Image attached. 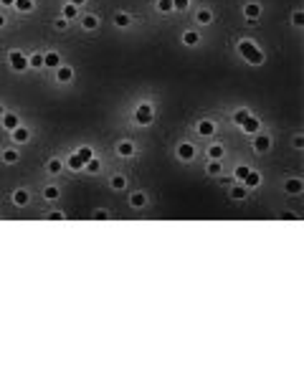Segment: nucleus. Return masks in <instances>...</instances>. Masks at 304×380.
<instances>
[{
    "instance_id": "f257e3e1",
    "label": "nucleus",
    "mask_w": 304,
    "mask_h": 380,
    "mask_svg": "<svg viewBox=\"0 0 304 380\" xmlns=\"http://www.w3.org/2000/svg\"><path fill=\"white\" fill-rule=\"evenodd\" d=\"M236 51H238V56H241L249 66H261L266 61V54L258 49L251 38H238L236 41Z\"/></svg>"
},
{
    "instance_id": "f03ea898",
    "label": "nucleus",
    "mask_w": 304,
    "mask_h": 380,
    "mask_svg": "<svg viewBox=\"0 0 304 380\" xmlns=\"http://www.w3.org/2000/svg\"><path fill=\"white\" fill-rule=\"evenodd\" d=\"M132 119H135L137 127H150L152 122H155V104H152L150 99H142V102L135 107Z\"/></svg>"
},
{
    "instance_id": "7ed1b4c3",
    "label": "nucleus",
    "mask_w": 304,
    "mask_h": 380,
    "mask_svg": "<svg viewBox=\"0 0 304 380\" xmlns=\"http://www.w3.org/2000/svg\"><path fill=\"white\" fill-rule=\"evenodd\" d=\"M271 147H274V140H271L269 132H256L251 137V150L256 155H266V152H271Z\"/></svg>"
},
{
    "instance_id": "20e7f679",
    "label": "nucleus",
    "mask_w": 304,
    "mask_h": 380,
    "mask_svg": "<svg viewBox=\"0 0 304 380\" xmlns=\"http://www.w3.org/2000/svg\"><path fill=\"white\" fill-rule=\"evenodd\" d=\"M8 66H10V71L23 74V71H28V56L23 51L13 49V51H8Z\"/></svg>"
},
{
    "instance_id": "39448f33",
    "label": "nucleus",
    "mask_w": 304,
    "mask_h": 380,
    "mask_svg": "<svg viewBox=\"0 0 304 380\" xmlns=\"http://www.w3.org/2000/svg\"><path fill=\"white\" fill-rule=\"evenodd\" d=\"M241 13H244V20L249 26H256L258 18H261V13H264V8H261V3H256V0H249V3H244Z\"/></svg>"
},
{
    "instance_id": "423d86ee",
    "label": "nucleus",
    "mask_w": 304,
    "mask_h": 380,
    "mask_svg": "<svg viewBox=\"0 0 304 380\" xmlns=\"http://www.w3.org/2000/svg\"><path fill=\"white\" fill-rule=\"evenodd\" d=\"M175 155H178V160H180V163H193V160H195V155H198V147H195L193 142H188V140H183V142H178Z\"/></svg>"
},
{
    "instance_id": "0eeeda50",
    "label": "nucleus",
    "mask_w": 304,
    "mask_h": 380,
    "mask_svg": "<svg viewBox=\"0 0 304 380\" xmlns=\"http://www.w3.org/2000/svg\"><path fill=\"white\" fill-rule=\"evenodd\" d=\"M114 152H117V158L129 160V158H135V155H137V145H135L132 140H119V142L114 145Z\"/></svg>"
},
{
    "instance_id": "6e6552de",
    "label": "nucleus",
    "mask_w": 304,
    "mask_h": 380,
    "mask_svg": "<svg viewBox=\"0 0 304 380\" xmlns=\"http://www.w3.org/2000/svg\"><path fill=\"white\" fill-rule=\"evenodd\" d=\"M195 132H198L201 137H215V132H218V124L205 117V119H198V122H195Z\"/></svg>"
},
{
    "instance_id": "1a4fd4ad",
    "label": "nucleus",
    "mask_w": 304,
    "mask_h": 380,
    "mask_svg": "<svg viewBox=\"0 0 304 380\" xmlns=\"http://www.w3.org/2000/svg\"><path fill=\"white\" fill-rule=\"evenodd\" d=\"M147 193L145 190H135V193H129V198H127V203H129V208L132 211H142V208H147Z\"/></svg>"
},
{
    "instance_id": "9d476101",
    "label": "nucleus",
    "mask_w": 304,
    "mask_h": 380,
    "mask_svg": "<svg viewBox=\"0 0 304 380\" xmlns=\"http://www.w3.org/2000/svg\"><path fill=\"white\" fill-rule=\"evenodd\" d=\"M284 193L292 195V198L302 195L304 193V180H302V177H287V180H284Z\"/></svg>"
},
{
    "instance_id": "9b49d317",
    "label": "nucleus",
    "mask_w": 304,
    "mask_h": 380,
    "mask_svg": "<svg viewBox=\"0 0 304 380\" xmlns=\"http://www.w3.org/2000/svg\"><path fill=\"white\" fill-rule=\"evenodd\" d=\"M79 20H81V28H84V31H89V33H94V31L101 26L99 15H94V13H81Z\"/></svg>"
},
{
    "instance_id": "f8f14e48",
    "label": "nucleus",
    "mask_w": 304,
    "mask_h": 380,
    "mask_svg": "<svg viewBox=\"0 0 304 380\" xmlns=\"http://www.w3.org/2000/svg\"><path fill=\"white\" fill-rule=\"evenodd\" d=\"M180 43H183L185 49H195V46L201 43V33L195 31V28H188V31L180 33Z\"/></svg>"
},
{
    "instance_id": "ddd939ff",
    "label": "nucleus",
    "mask_w": 304,
    "mask_h": 380,
    "mask_svg": "<svg viewBox=\"0 0 304 380\" xmlns=\"http://www.w3.org/2000/svg\"><path fill=\"white\" fill-rule=\"evenodd\" d=\"M228 198L236 200V203H241V200L249 198V188H246L244 183H236V180H233V185L228 188Z\"/></svg>"
},
{
    "instance_id": "4468645a",
    "label": "nucleus",
    "mask_w": 304,
    "mask_h": 380,
    "mask_svg": "<svg viewBox=\"0 0 304 380\" xmlns=\"http://www.w3.org/2000/svg\"><path fill=\"white\" fill-rule=\"evenodd\" d=\"M61 63H63V58H61V54H58V51H53V49H51V51L43 54V69H53V71H56Z\"/></svg>"
},
{
    "instance_id": "2eb2a0df",
    "label": "nucleus",
    "mask_w": 304,
    "mask_h": 380,
    "mask_svg": "<svg viewBox=\"0 0 304 380\" xmlns=\"http://www.w3.org/2000/svg\"><path fill=\"white\" fill-rule=\"evenodd\" d=\"M10 200H13V206H15V208H26V206L31 203V193H28L26 188H18V190H13Z\"/></svg>"
},
{
    "instance_id": "dca6fc26",
    "label": "nucleus",
    "mask_w": 304,
    "mask_h": 380,
    "mask_svg": "<svg viewBox=\"0 0 304 380\" xmlns=\"http://www.w3.org/2000/svg\"><path fill=\"white\" fill-rule=\"evenodd\" d=\"M0 163H3V165H15V163H20V152H18L15 147H3V150H0Z\"/></svg>"
},
{
    "instance_id": "f3484780",
    "label": "nucleus",
    "mask_w": 304,
    "mask_h": 380,
    "mask_svg": "<svg viewBox=\"0 0 304 380\" xmlns=\"http://www.w3.org/2000/svg\"><path fill=\"white\" fill-rule=\"evenodd\" d=\"M10 140H13V142H20V145L31 142V129H28L26 124H18V127L10 132Z\"/></svg>"
},
{
    "instance_id": "a211bd4d",
    "label": "nucleus",
    "mask_w": 304,
    "mask_h": 380,
    "mask_svg": "<svg viewBox=\"0 0 304 380\" xmlns=\"http://www.w3.org/2000/svg\"><path fill=\"white\" fill-rule=\"evenodd\" d=\"M112 23H114V28H129L135 23V18H132V13H127V10H117Z\"/></svg>"
},
{
    "instance_id": "6ab92c4d",
    "label": "nucleus",
    "mask_w": 304,
    "mask_h": 380,
    "mask_svg": "<svg viewBox=\"0 0 304 380\" xmlns=\"http://www.w3.org/2000/svg\"><path fill=\"white\" fill-rule=\"evenodd\" d=\"M56 81L58 84H71L74 81V69L69 63H61L58 69H56Z\"/></svg>"
},
{
    "instance_id": "aec40b11",
    "label": "nucleus",
    "mask_w": 304,
    "mask_h": 380,
    "mask_svg": "<svg viewBox=\"0 0 304 380\" xmlns=\"http://www.w3.org/2000/svg\"><path fill=\"white\" fill-rule=\"evenodd\" d=\"M241 129H244V135H249V137H253L256 135V132H261V119H258V117H249L244 124H241Z\"/></svg>"
},
{
    "instance_id": "412c9836",
    "label": "nucleus",
    "mask_w": 304,
    "mask_h": 380,
    "mask_svg": "<svg viewBox=\"0 0 304 380\" xmlns=\"http://www.w3.org/2000/svg\"><path fill=\"white\" fill-rule=\"evenodd\" d=\"M205 158H208V160H223V158H226V147H223L221 142H213V145H208V150H205Z\"/></svg>"
},
{
    "instance_id": "4be33fe9",
    "label": "nucleus",
    "mask_w": 304,
    "mask_h": 380,
    "mask_svg": "<svg viewBox=\"0 0 304 380\" xmlns=\"http://www.w3.org/2000/svg\"><path fill=\"white\" fill-rule=\"evenodd\" d=\"M41 195H43V200H46V203H56V200L61 198V188L53 185V183H49L46 188L41 190Z\"/></svg>"
},
{
    "instance_id": "5701e85b",
    "label": "nucleus",
    "mask_w": 304,
    "mask_h": 380,
    "mask_svg": "<svg viewBox=\"0 0 304 380\" xmlns=\"http://www.w3.org/2000/svg\"><path fill=\"white\" fill-rule=\"evenodd\" d=\"M195 23H198V26H210L213 23V10L210 8H198V10H195Z\"/></svg>"
},
{
    "instance_id": "b1692460",
    "label": "nucleus",
    "mask_w": 304,
    "mask_h": 380,
    "mask_svg": "<svg viewBox=\"0 0 304 380\" xmlns=\"http://www.w3.org/2000/svg\"><path fill=\"white\" fill-rule=\"evenodd\" d=\"M0 124H3V129L13 132L18 124H23V122H20V117L15 114V111H5V114H3V119H0Z\"/></svg>"
},
{
    "instance_id": "393cba45",
    "label": "nucleus",
    "mask_w": 304,
    "mask_h": 380,
    "mask_svg": "<svg viewBox=\"0 0 304 380\" xmlns=\"http://www.w3.org/2000/svg\"><path fill=\"white\" fill-rule=\"evenodd\" d=\"M79 15H81V10H79L74 3H69V0L61 5V18H66V20H79Z\"/></svg>"
},
{
    "instance_id": "a878e982",
    "label": "nucleus",
    "mask_w": 304,
    "mask_h": 380,
    "mask_svg": "<svg viewBox=\"0 0 304 380\" xmlns=\"http://www.w3.org/2000/svg\"><path fill=\"white\" fill-rule=\"evenodd\" d=\"M63 167H69L71 172H81V170H84V160L79 158V155H76V152H71V155H69V158H66V160H63Z\"/></svg>"
},
{
    "instance_id": "bb28decb",
    "label": "nucleus",
    "mask_w": 304,
    "mask_h": 380,
    "mask_svg": "<svg viewBox=\"0 0 304 380\" xmlns=\"http://www.w3.org/2000/svg\"><path fill=\"white\" fill-rule=\"evenodd\" d=\"M127 175H122V172H117V175H112L109 177V188L114 190V193H122V190H127Z\"/></svg>"
},
{
    "instance_id": "cd10ccee",
    "label": "nucleus",
    "mask_w": 304,
    "mask_h": 380,
    "mask_svg": "<svg viewBox=\"0 0 304 380\" xmlns=\"http://www.w3.org/2000/svg\"><path fill=\"white\" fill-rule=\"evenodd\" d=\"M205 175H208V177H221V175H223V160H208Z\"/></svg>"
},
{
    "instance_id": "c85d7f7f",
    "label": "nucleus",
    "mask_w": 304,
    "mask_h": 380,
    "mask_svg": "<svg viewBox=\"0 0 304 380\" xmlns=\"http://www.w3.org/2000/svg\"><path fill=\"white\" fill-rule=\"evenodd\" d=\"M244 185H246L249 190L258 188V185H261V172H258V170H253V167H251V172L246 175V180H244Z\"/></svg>"
},
{
    "instance_id": "c756f323",
    "label": "nucleus",
    "mask_w": 304,
    "mask_h": 380,
    "mask_svg": "<svg viewBox=\"0 0 304 380\" xmlns=\"http://www.w3.org/2000/svg\"><path fill=\"white\" fill-rule=\"evenodd\" d=\"M61 170H63V160L61 158H49L46 160V172L49 175H61Z\"/></svg>"
},
{
    "instance_id": "7c9ffc66",
    "label": "nucleus",
    "mask_w": 304,
    "mask_h": 380,
    "mask_svg": "<svg viewBox=\"0 0 304 380\" xmlns=\"http://www.w3.org/2000/svg\"><path fill=\"white\" fill-rule=\"evenodd\" d=\"M249 117H251V111L241 107V109H233V114H231V122H233L236 127H241V124H244Z\"/></svg>"
},
{
    "instance_id": "2f4dec72",
    "label": "nucleus",
    "mask_w": 304,
    "mask_h": 380,
    "mask_svg": "<svg viewBox=\"0 0 304 380\" xmlns=\"http://www.w3.org/2000/svg\"><path fill=\"white\" fill-rule=\"evenodd\" d=\"M18 13H23V15H28V13H33L36 10V0H15V5H13Z\"/></svg>"
},
{
    "instance_id": "473e14b6",
    "label": "nucleus",
    "mask_w": 304,
    "mask_h": 380,
    "mask_svg": "<svg viewBox=\"0 0 304 380\" xmlns=\"http://www.w3.org/2000/svg\"><path fill=\"white\" fill-rule=\"evenodd\" d=\"M101 167H104V163H101L99 158H92L89 163L84 165V172H89V175H99V172H101Z\"/></svg>"
},
{
    "instance_id": "72a5a7b5",
    "label": "nucleus",
    "mask_w": 304,
    "mask_h": 380,
    "mask_svg": "<svg viewBox=\"0 0 304 380\" xmlns=\"http://www.w3.org/2000/svg\"><path fill=\"white\" fill-rule=\"evenodd\" d=\"M249 172H251V167H249L246 163H241V165H236V170H233V180H236V183H244Z\"/></svg>"
},
{
    "instance_id": "f704fd0d",
    "label": "nucleus",
    "mask_w": 304,
    "mask_h": 380,
    "mask_svg": "<svg viewBox=\"0 0 304 380\" xmlns=\"http://www.w3.org/2000/svg\"><path fill=\"white\" fill-rule=\"evenodd\" d=\"M76 155H79V158L84 160V165H86V163L94 158V147H92V145H81V147L76 150Z\"/></svg>"
},
{
    "instance_id": "c9c22d12",
    "label": "nucleus",
    "mask_w": 304,
    "mask_h": 380,
    "mask_svg": "<svg viewBox=\"0 0 304 380\" xmlns=\"http://www.w3.org/2000/svg\"><path fill=\"white\" fill-rule=\"evenodd\" d=\"M155 10H157L160 15L175 13V10H172V0H155Z\"/></svg>"
},
{
    "instance_id": "e433bc0d",
    "label": "nucleus",
    "mask_w": 304,
    "mask_h": 380,
    "mask_svg": "<svg viewBox=\"0 0 304 380\" xmlns=\"http://www.w3.org/2000/svg\"><path fill=\"white\" fill-rule=\"evenodd\" d=\"M28 69H43V54L41 51H36V54H31L28 56Z\"/></svg>"
},
{
    "instance_id": "4c0bfd02",
    "label": "nucleus",
    "mask_w": 304,
    "mask_h": 380,
    "mask_svg": "<svg viewBox=\"0 0 304 380\" xmlns=\"http://www.w3.org/2000/svg\"><path fill=\"white\" fill-rule=\"evenodd\" d=\"M292 26H294V28H304V10L297 8V10L292 13Z\"/></svg>"
},
{
    "instance_id": "58836bf2",
    "label": "nucleus",
    "mask_w": 304,
    "mask_h": 380,
    "mask_svg": "<svg viewBox=\"0 0 304 380\" xmlns=\"http://www.w3.org/2000/svg\"><path fill=\"white\" fill-rule=\"evenodd\" d=\"M172 10H175V13L190 10V0H172Z\"/></svg>"
},
{
    "instance_id": "ea45409f",
    "label": "nucleus",
    "mask_w": 304,
    "mask_h": 380,
    "mask_svg": "<svg viewBox=\"0 0 304 380\" xmlns=\"http://www.w3.org/2000/svg\"><path fill=\"white\" fill-rule=\"evenodd\" d=\"M92 218H94V220H109V218H112V213L106 211V208H97V211L92 213Z\"/></svg>"
},
{
    "instance_id": "a19ab883",
    "label": "nucleus",
    "mask_w": 304,
    "mask_h": 380,
    "mask_svg": "<svg viewBox=\"0 0 304 380\" xmlns=\"http://www.w3.org/2000/svg\"><path fill=\"white\" fill-rule=\"evenodd\" d=\"M69 23H71V20H66V18H61V15H58V18L53 20V31H58V33H61V31H66Z\"/></svg>"
},
{
    "instance_id": "79ce46f5",
    "label": "nucleus",
    "mask_w": 304,
    "mask_h": 380,
    "mask_svg": "<svg viewBox=\"0 0 304 380\" xmlns=\"http://www.w3.org/2000/svg\"><path fill=\"white\" fill-rule=\"evenodd\" d=\"M292 147H294L297 152H302V150H304V135H302V132H297V135L292 137Z\"/></svg>"
},
{
    "instance_id": "37998d69",
    "label": "nucleus",
    "mask_w": 304,
    "mask_h": 380,
    "mask_svg": "<svg viewBox=\"0 0 304 380\" xmlns=\"http://www.w3.org/2000/svg\"><path fill=\"white\" fill-rule=\"evenodd\" d=\"M43 218H46V220H66V213H63V211H49Z\"/></svg>"
},
{
    "instance_id": "c03bdc74",
    "label": "nucleus",
    "mask_w": 304,
    "mask_h": 380,
    "mask_svg": "<svg viewBox=\"0 0 304 380\" xmlns=\"http://www.w3.org/2000/svg\"><path fill=\"white\" fill-rule=\"evenodd\" d=\"M279 218L281 220H299V213H294V211H281Z\"/></svg>"
},
{
    "instance_id": "a18cd8bd",
    "label": "nucleus",
    "mask_w": 304,
    "mask_h": 380,
    "mask_svg": "<svg viewBox=\"0 0 304 380\" xmlns=\"http://www.w3.org/2000/svg\"><path fill=\"white\" fill-rule=\"evenodd\" d=\"M0 5H3V8H13L15 0H0Z\"/></svg>"
},
{
    "instance_id": "49530a36",
    "label": "nucleus",
    "mask_w": 304,
    "mask_h": 380,
    "mask_svg": "<svg viewBox=\"0 0 304 380\" xmlns=\"http://www.w3.org/2000/svg\"><path fill=\"white\" fill-rule=\"evenodd\" d=\"M5 26H8V18H5V15H3V13H0V31H3V28H5Z\"/></svg>"
},
{
    "instance_id": "de8ad7c7",
    "label": "nucleus",
    "mask_w": 304,
    "mask_h": 380,
    "mask_svg": "<svg viewBox=\"0 0 304 380\" xmlns=\"http://www.w3.org/2000/svg\"><path fill=\"white\" fill-rule=\"evenodd\" d=\"M69 3H74L76 8H81V5H86V0H69Z\"/></svg>"
},
{
    "instance_id": "09e8293b",
    "label": "nucleus",
    "mask_w": 304,
    "mask_h": 380,
    "mask_svg": "<svg viewBox=\"0 0 304 380\" xmlns=\"http://www.w3.org/2000/svg\"><path fill=\"white\" fill-rule=\"evenodd\" d=\"M5 111H8V109H5V104L0 102V119H3V114H5Z\"/></svg>"
}]
</instances>
